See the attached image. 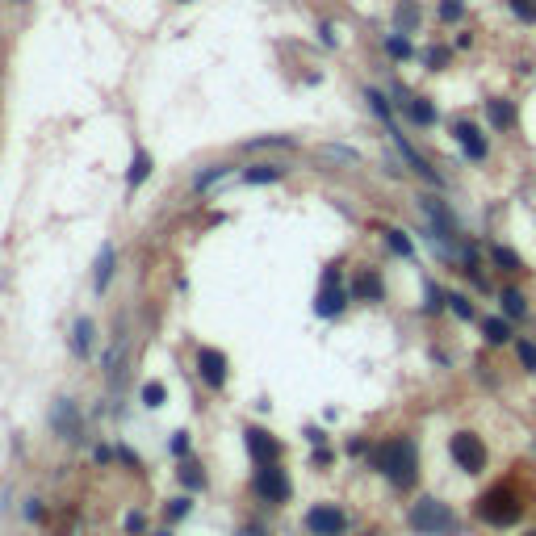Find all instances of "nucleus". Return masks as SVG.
Returning a JSON list of instances; mask_svg holds the SVG:
<instances>
[{
	"label": "nucleus",
	"instance_id": "1",
	"mask_svg": "<svg viewBox=\"0 0 536 536\" xmlns=\"http://www.w3.org/2000/svg\"><path fill=\"white\" fill-rule=\"evenodd\" d=\"M373 469H381L398 491H411L415 478H419V452H415V445H411L406 436L386 440V445L373 448Z\"/></svg>",
	"mask_w": 536,
	"mask_h": 536
},
{
	"label": "nucleus",
	"instance_id": "2",
	"mask_svg": "<svg viewBox=\"0 0 536 536\" xmlns=\"http://www.w3.org/2000/svg\"><path fill=\"white\" fill-rule=\"evenodd\" d=\"M520 515H524V494L515 482H498L494 491L478 498V520H486L494 528H515Z\"/></svg>",
	"mask_w": 536,
	"mask_h": 536
},
{
	"label": "nucleus",
	"instance_id": "3",
	"mask_svg": "<svg viewBox=\"0 0 536 536\" xmlns=\"http://www.w3.org/2000/svg\"><path fill=\"white\" fill-rule=\"evenodd\" d=\"M406 524H411L419 536H457V532H461L457 511H452L448 503H440V498H432V494H423V498L411 507Z\"/></svg>",
	"mask_w": 536,
	"mask_h": 536
},
{
	"label": "nucleus",
	"instance_id": "4",
	"mask_svg": "<svg viewBox=\"0 0 536 536\" xmlns=\"http://www.w3.org/2000/svg\"><path fill=\"white\" fill-rule=\"evenodd\" d=\"M448 452H452V461H457L465 474H482V469H486V461H491L486 445H482L474 432H457V436L448 440Z\"/></svg>",
	"mask_w": 536,
	"mask_h": 536
},
{
	"label": "nucleus",
	"instance_id": "5",
	"mask_svg": "<svg viewBox=\"0 0 536 536\" xmlns=\"http://www.w3.org/2000/svg\"><path fill=\"white\" fill-rule=\"evenodd\" d=\"M344 306H348V289L340 285V272H335V268H327L323 289H318V298H314V314H318V318H335Z\"/></svg>",
	"mask_w": 536,
	"mask_h": 536
},
{
	"label": "nucleus",
	"instance_id": "6",
	"mask_svg": "<svg viewBox=\"0 0 536 536\" xmlns=\"http://www.w3.org/2000/svg\"><path fill=\"white\" fill-rule=\"evenodd\" d=\"M256 494L268 498V503H289L294 486H289V478H285V469H281L277 461H272V465H260V474H256Z\"/></svg>",
	"mask_w": 536,
	"mask_h": 536
},
{
	"label": "nucleus",
	"instance_id": "7",
	"mask_svg": "<svg viewBox=\"0 0 536 536\" xmlns=\"http://www.w3.org/2000/svg\"><path fill=\"white\" fill-rule=\"evenodd\" d=\"M306 528H311L314 536H340L348 528V515H344L340 507H331V503H318V507L306 511Z\"/></svg>",
	"mask_w": 536,
	"mask_h": 536
},
{
	"label": "nucleus",
	"instance_id": "8",
	"mask_svg": "<svg viewBox=\"0 0 536 536\" xmlns=\"http://www.w3.org/2000/svg\"><path fill=\"white\" fill-rule=\"evenodd\" d=\"M419 210L428 214V223H432V243L436 239H457L461 235V226H457V218H452V210H448L445 201H436V197H419Z\"/></svg>",
	"mask_w": 536,
	"mask_h": 536
},
{
	"label": "nucleus",
	"instance_id": "9",
	"mask_svg": "<svg viewBox=\"0 0 536 536\" xmlns=\"http://www.w3.org/2000/svg\"><path fill=\"white\" fill-rule=\"evenodd\" d=\"M452 138L461 143V151H465L474 164H482V160L491 155V143H486V134L478 130L474 122H465V118H457V122H452Z\"/></svg>",
	"mask_w": 536,
	"mask_h": 536
},
{
	"label": "nucleus",
	"instance_id": "10",
	"mask_svg": "<svg viewBox=\"0 0 536 536\" xmlns=\"http://www.w3.org/2000/svg\"><path fill=\"white\" fill-rule=\"evenodd\" d=\"M50 428H55V436H63V440H80V406L72 398H59L55 411H50Z\"/></svg>",
	"mask_w": 536,
	"mask_h": 536
},
{
	"label": "nucleus",
	"instance_id": "11",
	"mask_svg": "<svg viewBox=\"0 0 536 536\" xmlns=\"http://www.w3.org/2000/svg\"><path fill=\"white\" fill-rule=\"evenodd\" d=\"M197 369H201V377H206V386H226V357L218 348H201L197 352Z\"/></svg>",
	"mask_w": 536,
	"mask_h": 536
},
{
	"label": "nucleus",
	"instance_id": "12",
	"mask_svg": "<svg viewBox=\"0 0 536 536\" xmlns=\"http://www.w3.org/2000/svg\"><path fill=\"white\" fill-rule=\"evenodd\" d=\"M402 109H406V118L415 122V126H436V105L428 101V96H406V92H398Z\"/></svg>",
	"mask_w": 536,
	"mask_h": 536
},
{
	"label": "nucleus",
	"instance_id": "13",
	"mask_svg": "<svg viewBox=\"0 0 536 536\" xmlns=\"http://www.w3.org/2000/svg\"><path fill=\"white\" fill-rule=\"evenodd\" d=\"M390 134H394V147H398V151H402V160H406V164H411V168H415V172H419V177H423V180H432V184H440V177L432 172V164H428V160H423V155H419V151H415V147H411V143H406V138H402L398 130H394V126H390Z\"/></svg>",
	"mask_w": 536,
	"mask_h": 536
},
{
	"label": "nucleus",
	"instance_id": "14",
	"mask_svg": "<svg viewBox=\"0 0 536 536\" xmlns=\"http://www.w3.org/2000/svg\"><path fill=\"white\" fill-rule=\"evenodd\" d=\"M247 448H252V457H256L260 465H268V461H277V457H281V448L272 445L260 428H247Z\"/></svg>",
	"mask_w": 536,
	"mask_h": 536
},
{
	"label": "nucleus",
	"instance_id": "15",
	"mask_svg": "<svg viewBox=\"0 0 536 536\" xmlns=\"http://www.w3.org/2000/svg\"><path fill=\"white\" fill-rule=\"evenodd\" d=\"M486 118H491V126H498V130H511L515 126V105L503 101V96H494V101H486Z\"/></svg>",
	"mask_w": 536,
	"mask_h": 536
},
{
	"label": "nucleus",
	"instance_id": "16",
	"mask_svg": "<svg viewBox=\"0 0 536 536\" xmlns=\"http://www.w3.org/2000/svg\"><path fill=\"white\" fill-rule=\"evenodd\" d=\"M113 256H118V252H113V243H105V247H101V256H96V272H92V285H96V289H105V285H109V277H113Z\"/></svg>",
	"mask_w": 536,
	"mask_h": 536
},
{
	"label": "nucleus",
	"instance_id": "17",
	"mask_svg": "<svg viewBox=\"0 0 536 536\" xmlns=\"http://www.w3.org/2000/svg\"><path fill=\"white\" fill-rule=\"evenodd\" d=\"M419 17H423V13H419V4H415V0H402L398 9H394V21H398V34H411V30L419 26Z\"/></svg>",
	"mask_w": 536,
	"mask_h": 536
},
{
	"label": "nucleus",
	"instance_id": "18",
	"mask_svg": "<svg viewBox=\"0 0 536 536\" xmlns=\"http://www.w3.org/2000/svg\"><path fill=\"white\" fill-rule=\"evenodd\" d=\"M281 177H285V168H281V164H256V168H247V172H243L247 184H272V180H281Z\"/></svg>",
	"mask_w": 536,
	"mask_h": 536
},
{
	"label": "nucleus",
	"instance_id": "19",
	"mask_svg": "<svg viewBox=\"0 0 536 536\" xmlns=\"http://www.w3.org/2000/svg\"><path fill=\"white\" fill-rule=\"evenodd\" d=\"M147 177H151V155H147V151H134L130 172H126V184H130V189H138Z\"/></svg>",
	"mask_w": 536,
	"mask_h": 536
},
{
	"label": "nucleus",
	"instance_id": "20",
	"mask_svg": "<svg viewBox=\"0 0 536 536\" xmlns=\"http://www.w3.org/2000/svg\"><path fill=\"white\" fill-rule=\"evenodd\" d=\"M498 302H503V314H507V318H524V314H528V298H524L520 289H503Z\"/></svg>",
	"mask_w": 536,
	"mask_h": 536
},
{
	"label": "nucleus",
	"instance_id": "21",
	"mask_svg": "<svg viewBox=\"0 0 536 536\" xmlns=\"http://www.w3.org/2000/svg\"><path fill=\"white\" fill-rule=\"evenodd\" d=\"M72 348H76V357H89V352H92V318H76Z\"/></svg>",
	"mask_w": 536,
	"mask_h": 536
},
{
	"label": "nucleus",
	"instance_id": "22",
	"mask_svg": "<svg viewBox=\"0 0 536 536\" xmlns=\"http://www.w3.org/2000/svg\"><path fill=\"white\" fill-rule=\"evenodd\" d=\"M482 335H486V344H507L511 340V327H507V318H486L482 323Z\"/></svg>",
	"mask_w": 536,
	"mask_h": 536
},
{
	"label": "nucleus",
	"instance_id": "23",
	"mask_svg": "<svg viewBox=\"0 0 536 536\" xmlns=\"http://www.w3.org/2000/svg\"><path fill=\"white\" fill-rule=\"evenodd\" d=\"M491 256H494V264H498V272H524V260L511 247H494Z\"/></svg>",
	"mask_w": 536,
	"mask_h": 536
},
{
	"label": "nucleus",
	"instance_id": "24",
	"mask_svg": "<svg viewBox=\"0 0 536 536\" xmlns=\"http://www.w3.org/2000/svg\"><path fill=\"white\" fill-rule=\"evenodd\" d=\"M357 294H360V298H369V302H377V298H381V281H377V272H360Z\"/></svg>",
	"mask_w": 536,
	"mask_h": 536
},
{
	"label": "nucleus",
	"instance_id": "25",
	"mask_svg": "<svg viewBox=\"0 0 536 536\" xmlns=\"http://www.w3.org/2000/svg\"><path fill=\"white\" fill-rule=\"evenodd\" d=\"M364 101L373 105V113H377V118H381L386 126H394V118H390V101H386L381 92H377V89H369V92H364Z\"/></svg>",
	"mask_w": 536,
	"mask_h": 536
},
{
	"label": "nucleus",
	"instance_id": "26",
	"mask_svg": "<svg viewBox=\"0 0 536 536\" xmlns=\"http://www.w3.org/2000/svg\"><path fill=\"white\" fill-rule=\"evenodd\" d=\"M226 172H230L226 164H214V168H206V172H197V180H193V189H201V193H206V189H210V184H218V180H223Z\"/></svg>",
	"mask_w": 536,
	"mask_h": 536
},
{
	"label": "nucleus",
	"instance_id": "27",
	"mask_svg": "<svg viewBox=\"0 0 536 536\" xmlns=\"http://www.w3.org/2000/svg\"><path fill=\"white\" fill-rule=\"evenodd\" d=\"M511 4V13L524 21V26H536V0H507Z\"/></svg>",
	"mask_w": 536,
	"mask_h": 536
},
{
	"label": "nucleus",
	"instance_id": "28",
	"mask_svg": "<svg viewBox=\"0 0 536 536\" xmlns=\"http://www.w3.org/2000/svg\"><path fill=\"white\" fill-rule=\"evenodd\" d=\"M323 155H327V160H340V164H352V168L360 164L357 151H348V147H335V143H327V147H323Z\"/></svg>",
	"mask_w": 536,
	"mask_h": 536
},
{
	"label": "nucleus",
	"instance_id": "29",
	"mask_svg": "<svg viewBox=\"0 0 536 536\" xmlns=\"http://www.w3.org/2000/svg\"><path fill=\"white\" fill-rule=\"evenodd\" d=\"M164 394H168V390H164V386H160V381H147V386H143V394H138V398H143V406H164Z\"/></svg>",
	"mask_w": 536,
	"mask_h": 536
},
{
	"label": "nucleus",
	"instance_id": "30",
	"mask_svg": "<svg viewBox=\"0 0 536 536\" xmlns=\"http://www.w3.org/2000/svg\"><path fill=\"white\" fill-rule=\"evenodd\" d=\"M386 243H390L398 256H415V247H411V239H406L402 230H386Z\"/></svg>",
	"mask_w": 536,
	"mask_h": 536
},
{
	"label": "nucleus",
	"instance_id": "31",
	"mask_svg": "<svg viewBox=\"0 0 536 536\" xmlns=\"http://www.w3.org/2000/svg\"><path fill=\"white\" fill-rule=\"evenodd\" d=\"M445 302L457 311V318H474V306H469V298H465V294H448Z\"/></svg>",
	"mask_w": 536,
	"mask_h": 536
},
{
	"label": "nucleus",
	"instance_id": "32",
	"mask_svg": "<svg viewBox=\"0 0 536 536\" xmlns=\"http://www.w3.org/2000/svg\"><path fill=\"white\" fill-rule=\"evenodd\" d=\"M465 0H440V21H461Z\"/></svg>",
	"mask_w": 536,
	"mask_h": 536
},
{
	"label": "nucleus",
	"instance_id": "33",
	"mask_svg": "<svg viewBox=\"0 0 536 536\" xmlns=\"http://www.w3.org/2000/svg\"><path fill=\"white\" fill-rule=\"evenodd\" d=\"M386 50H390L394 59H411V43H406L402 34H390V38H386Z\"/></svg>",
	"mask_w": 536,
	"mask_h": 536
},
{
	"label": "nucleus",
	"instance_id": "34",
	"mask_svg": "<svg viewBox=\"0 0 536 536\" xmlns=\"http://www.w3.org/2000/svg\"><path fill=\"white\" fill-rule=\"evenodd\" d=\"M515 352H520V360H524V369H528V373H536V344L520 340V344H515Z\"/></svg>",
	"mask_w": 536,
	"mask_h": 536
},
{
	"label": "nucleus",
	"instance_id": "35",
	"mask_svg": "<svg viewBox=\"0 0 536 536\" xmlns=\"http://www.w3.org/2000/svg\"><path fill=\"white\" fill-rule=\"evenodd\" d=\"M445 63H448V50H445V46H432V50H428V67H432V72H440Z\"/></svg>",
	"mask_w": 536,
	"mask_h": 536
},
{
	"label": "nucleus",
	"instance_id": "36",
	"mask_svg": "<svg viewBox=\"0 0 536 536\" xmlns=\"http://www.w3.org/2000/svg\"><path fill=\"white\" fill-rule=\"evenodd\" d=\"M180 478H184V486H193V491H206V474H197V469H180Z\"/></svg>",
	"mask_w": 536,
	"mask_h": 536
},
{
	"label": "nucleus",
	"instance_id": "37",
	"mask_svg": "<svg viewBox=\"0 0 536 536\" xmlns=\"http://www.w3.org/2000/svg\"><path fill=\"white\" fill-rule=\"evenodd\" d=\"M168 515L180 520V515H189V498H172V507H168Z\"/></svg>",
	"mask_w": 536,
	"mask_h": 536
},
{
	"label": "nucleus",
	"instance_id": "38",
	"mask_svg": "<svg viewBox=\"0 0 536 536\" xmlns=\"http://www.w3.org/2000/svg\"><path fill=\"white\" fill-rule=\"evenodd\" d=\"M184 448H189V440H184V432H177V440H172V452H177V457H180Z\"/></svg>",
	"mask_w": 536,
	"mask_h": 536
},
{
	"label": "nucleus",
	"instance_id": "39",
	"mask_svg": "<svg viewBox=\"0 0 536 536\" xmlns=\"http://www.w3.org/2000/svg\"><path fill=\"white\" fill-rule=\"evenodd\" d=\"M155 536H168V532H155Z\"/></svg>",
	"mask_w": 536,
	"mask_h": 536
},
{
	"label": "nucleus",
	"instance_id": "40",
	"mask_svg": "<svg viewBox=\"0 0 536 536\" xmlns=\"http://www.w3.org/2000/svg\"><path fill=\"white\" fill-rule=\"evenodd\" d=\"M17 4H26V0H17Z\"/></svg>",
	"mask_w": 536,
	"mask_h": 536
},
{
	"label": "nucleus",
	"instance_id": "41",
	"mask_svg": "<svg viewBox=\"0 0 536 536\" xmlns=\"http://www.w3.org/2000/svg\"><path fill=\"white\" fill-rule=\"evenodd\" d=\"M528 536H536V532H528Z\"/></svg>",
	"mask_w": 536,
	"mask_h": 536
}]
</instances>
